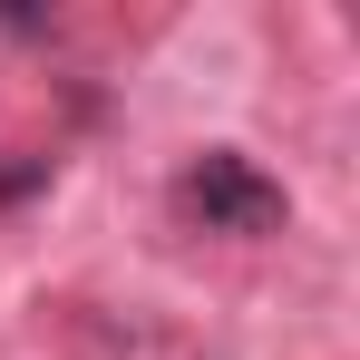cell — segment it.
I'll return each instance as SVG.
<instances>
[{
	"label": "cell",
	"mask_w": 360,
	"mask_h": 360,
	"mask_svg": "<svg viewBox=\"0 0 360 360\" xmlns=\"http://www.w3.org/2000/svg\"><path fill=\"white\" fill-rule=\"evenodd\" d=\"M185 205L205 214V234H283V185L263 176L253 156H234V146H205L195 166H185Z\"/></svg>",
	"instance_id": "6da1fadb"
}]
</instances>
